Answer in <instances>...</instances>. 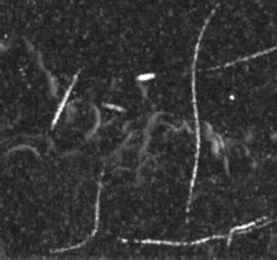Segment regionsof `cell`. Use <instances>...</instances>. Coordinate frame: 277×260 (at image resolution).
<instances>
[{
  "mask_svg": "<svg viewBox=\"0 0 277 260\" xmlns=\"http://www.w3.org/2000/svg\"><path fill=\"white\" fill-rule=\"evenodd\" d=\"M211 19V16L208 18V20ZM208 20L204 23L202 33L199 35V40L195 46V54H193V67H192V100H193V111H195V121H196V154H195V167H193V173H192V180H191V188H189V201H188V209L187 211H189V206L192 202V194H193V187H195V180H196V173H197V165H199V153H200V126H199V111H197V103H196V60H197V54H199L200 49V42H202V37L204 34V30L207 27Z\"/></svg>",
  "mask_w": 277,
  "mask_h": 260,
  "instance_id": "1",
  "label": "cell"
},
{
  "mask_svg": "<svg viewBox=\"0 0 277 260\" xmlns=\"http://www.w3.org/2000/svg\"><path fill=\"white\" fill-rule=\"evenodd\" d=\"M78 75H80V71H78L77 73L74 75V77H73V80H72V83H70L69 88H68V90H66V92H65V96H64V98H62V100H61V103H60L58 110H57V113H55V115H54V119H53V123H51V127H54L55 125H57V122H58L60 117H61V114H62V111H64V107H65V104H66V102H68V98H69L70 92H72V90H73L74 84H76V81H77V79H78Z\"/></svg>",
  "mask_w": 277,
  "mask_h": 260,
  "instance_id": "2",
  "label": "cell"
},
{
  "mask_svg": "<svg viewBox=\"0 0 277 260\" xmlns=\"http://www.w3.org/2000/svg\"><path fill=\"white\" fill-rule=\"evenodd\" d=\"M211 238H212V237L202 238V240L193 241V243H173V241H158V240H142V241H139V243H142V244H165V245H193V244H202V243H206V241L211 240Z\"/></svg>",
  "mask_w": 277,
  "mask_h": 260,
  "instance_id": "3",
  "label": "cell"
},
{
  "mask_svg": "<svg viewBox=\"0 0 277 260\" xmlns=\"http://www.w3.org/2000/svg\"><path fill=\"white\" fill-rule=\"evenodd\" d=\"M156 75L154 73H145V75H139L137 77L138 81H145V80H150V79H154Z\"/></svg>",
  "mask_w": 277,
  "mask_h": 260,
  "instance_id": "4",
  "label": "cell"
},
{
  "mask_svg": "<svg viewBox=\"0 0 277 260\" xmlns=\"http://www.w3.org/2000/svg\"><path fill=\"white\" fill-rule=\"evenodd\" d=\"M104 106L105 107H111L112 110H119V111H125L122 107H119V106H115V104H107V103H104Z\"/></svg>",
  "mask_w": 277,
  "mask_h": 260,
  "instance_id": "5",
  "label": "cell"
}]
</instances>
